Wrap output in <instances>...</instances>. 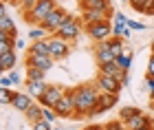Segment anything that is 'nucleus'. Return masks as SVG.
<instances>
[{"label":"nucleus","mask_w":154,"mask_h":130,"mask_svg":"<svg viewBox=\"0 0 154 130\" xmlns=\"http://www.w3.org/2000/svg\"><path fill=\"white\" fill-rule=\"evenodd\" d=\"M99 88L97 84H82V86H75L73 88V95H75V108H77V115L75 119H82V117H88L90 110L97 106L99 101Z\"/></svg>","instance_id":"1"},{"label":"nucleus","mask_w":154,"mask_h":130,"mask_svg":"<svg viewBox=\"0 0 154 130\" xmlns=\"http://www.w3.org/2000/svg\"><path fill=\"white\" fill-rule=\"evenodd\" d=\"M53 108H55V113H57L60 119H75L77 108H75V95H73V88H66L64 97H62Z\"/></svg>","instance_id":"2"},{"label":"nucleus","mask_w":154,"mask_h":130,"mask_svg":"<svg viewBox=\"0 0 154 130\" xmlns=\"http://www.w3.org/2000/svg\"><path fill=\"white\" fill-rule=\"evenodd\" d=\"M55 7H60L55 0H38V5L33 7L29 13H24V20H26V22H33V24H40Z\"/></svg>","instance_id":"3"},{"label":"nucleus","mask_w":154,"mask_h":130,"mask_svg":"<svg viewBox=\"0 0 154 130\" xmlns=\"http://www.w3.org/2000/svg\"><path fill=\"white\" fill-rule=\"evenodd\" d=\"M53 36H57V38H62V40H66V42H75V40L82 36V20H77V18H73V16H68V18H66V22L62 24L60 29L53 33Z\"/></svg>","instance_id":"4"},{"label":"nucleus","mask_w":154,"mask_h":130,"mask_svg":"<svg viewBox=\"0 0 154 130\" xmlns=\"http://www.w3.org/2000/svg\"><path fill=\"white\" fill-rule=\"evenodd\" d=\"M66 18H68V13H66L64 7H55V9H53V11H51V13H48V16L40 22V26H44V29L53 36V33L66 22Z\"/></svg>","instance_id":"5"},{"label":"nucleus","mask_w":154,"mask_h":130,"mask_svg":"<svg viewBox=\"0 0 154 130\" xmlns=\"http://www.w3.org/2000/svg\"><path fill=\"white\" fill-rule=\"evenodd\" d=\"M86 36L95 42H101V40L112 38V22L110 20H103V22H93L86 24Z\"/></svg>","instance_id":"6"},{"label":"nucleus","mask_w":154,"mask_h":130,"mask_svg":"<svg viewBox=\"0 0 154 130\" xmlns=\"http://www.w3.org/2000/svg\"><path fill=\"white\" fill-rule=\"evenodd\" d=\"M64 93H66V88L62 86V84H48V86H46V91L38 97V101H40L42 106L53 108V106L57 104V101H60L62 97H64Z\"/></svg>","instance_id":"7"},{"label":"nucleus","mask_w":154,"mask_h":130,"mask_svg":"<svg viewBox=\"0 0 154 130\" xmlns=\"http://www.w3.org/2000/svg\"><path fill=\"white\" fill-rule=\"evenodd\" d=\"M48 44H51V57L53 60H66L71 55V42L62 40L57 36H48Z\"/></svg>","instance_id":"8"},{"label":"nucleus","mask_w":154,"mask_h":130,"mask_svg":"<svg viewBox=\"0 0 154 130\" xmlns=\"http://www.w3.org/2000/svg\"><path fill=\"white\" fill-rule=\"evenodd\" d=\"M117 101H119V95H115V93H99V101H97V106L90 110L88 117H97V115H101V113H108L110 108L117 106Z\"/></svg>","instance_id":"9"},{"label":"nucleus","mask_w":154,"mask_h":130,"mask_svg":"<svg viewBox=\"0 0 154 130\" xmlns=\"http://www.w3.org/2000/svg\"><path fill=\"white\" fill-rule=\"evenodd\" d=\"M95 84L101 93H115V95H119V91H121V86H123L119 79H115L112 75H106V73H97Z\"/></svg>","instance_id":"10"},{"label":"nucleus","mask_w":154,"mask_h":130,"mask_svg":"<svg viewBox=\"0 0 154 130\" xmlns=\"http://www.w3.org/2000/svg\"><path fill=\"white\" fill-rule=\"evenodd\" d=\"M93 53H95V60H97V64L103 66V64H108V62H115V55H112V51H110V44H108V40H101V42H95L93 46Z\"/></svg>","instance_id":"11"},{"label":"nucleus","mask_w":154,"mask_h":130,"mask_svg":"<svg viewBox=\"0 0 154 130\" xmlns=\"http://www.w3.org/2000/svg\"><path fill=\"white\" fill-rule=\"evenodd\" d=\"M26 66H35V68H42V71H51L55 66V60L51 55H40V53H29L26 55Z\"/></svg>","instance_id":"12"},{"label":"nucleus","mask_w":154,"mask_h":130,"mask_svg":"<svg viewBox=\"0 0 154 130\" xmlns=\"http://www.w3.org/2000/svg\"><path fill=\"white\" fill-rule=\"evenodd\" d=\"M152 128H154V121L145 113H139L125 121V130H152Z\"/></svg>","instance_id":"13"},{"label":"nucleus","mask_w":154,"mask_h":130,"mask_svg":"<svg viewBox=\"0 0 154 130\" xmlns=\"http://www.w3.org/2000/svg\"><path fill=\"white\" fill-rule=\"evenodd\" d=\"M115 13L112 11H99V9H84L82 11V22L93 24V22H103V20H110Z\"/></svg>","instance_id":"14"},{"label":"nucleus","mask_w":154,"mask_h":130,"mask_svg":"<svg viewBox=\"0 0 154 130\" xmlns=\"http://www.w3.org/2000/svg\"><path fill=\"white\" fill-rule=\"evenodd\" d=\"M33 101H35V97H31L26 91H24V93H18V91H16V95H13V101H11L9 106L13 108V110H18V113H26Z\"/></svg>","instance_id":"15"},{"label":"nucleus","mask_w":154,"mask_h":130,"mask_svg":"<svg viewBox=\"0 0 154 130\" xmlns=\"http://www.w3.org/2000/svg\"><path fill=\"white\" fill-rule=\"evenodd\" d=\"M18 66V55H16V49L13 51H7V53H0V71L2 73H9Z\"/></svg>","instance_id":"16"},{"label":"nucleus","mask_w":154,"mask_h":130,"mask_svg":"<svg viewBox=\"0 0 154 130\" xmlns=\"http://www.w3.org/2000/svg\"><path fill=\"white\" fill-rule=\"evenodd\" d=\"M0 31H7V33H11L13 38H18V29H16V22L7 16V7L2 5L0 7Z\"/></svg>","instance_id":"17"},{"label":"nucleus","mask_w":154,"mask_h":130,"mask_svg":"<svg viewBox=\"0 0 154 130\" xmlns=\"http://www.w3.org/2000/svg\"><path fill=\"white\" fill-rule=\"evenodd\" d=\"M82 11L84 9H99V11H112V2L110 0H79Z\"/></svg>","instance_id":"18"},{"label":"nucleus","mask_w":154,"mask_h":130,"mask_svg":"<svg viewBox=\"0 0 154 130\" xmlns=\"http://www.w3.org/2000/svg\"><path fill=\"white\" fill-rule=\"evenodd\" d=\"M29 53L51 55V44H48V36H46V38H42V40H35V42H31V46H29Z\"/></svg>","instance_id":"19"},{"label":"nucleus","mask_w":154,"mask_h":130,"mask_svg":"<svg viewBox=\"0 0 154 130\" xmlns=\"http://www.w3.org/2000/svg\"><path fill=\"white\" fill-rule=\"evenodd\" d=\"M42 113H44V106H42L40 101L35 99V101H33V104L29 106V110L24 113V117L29 119L31 124H35V121H40V119H44V117H42Z\"/></svg>","instance_id":"20"},{"label":"nucleus","mask_w":154,"mask_h":130,"mask_svg":"<svg viewBox=\"0 0 154 130\" xmlns=\"http://www.w3.org/2000/svg\"><path fill=\"white\" fill-rule=\"evenodd\" d=\"M46 86H48V84H46V79H35V82H26V93H29L31 97H35V99H38L40 95H42V93L46 91Z\"/></svg>","instance_id":"21"},{"label":"nucleus","mask_w":154,"mask_h":130,"mask_svg":"<svg viewBox=\"0 0 154 130\" xmlns=\"http://www.w3.org/2000/svg\"><path fill=\"white\" fill-rule=\"evenodd\" d=\"M108 44H110V51H112V55L115 57H119V55H123L125 51V44H123V40L121 38H117V36H112V38H108Z\"/></svg>","instance_id":"22"},{"label":"nucleus","mask_w":154,"mask_h":130,"mask_svg":"<svg viewBox=\"0 0 154 130\" xmlns=\"http://www.w3.org/2000/svg\"><path fill=\"white\" fill-rule=\"evenodd\" d=\"M35 79H46V71L35 66H26V82H35Z\"/></svg>","instance_id":"23"},{"label":"nucleus","mask_w":154,"mask_h":130,"mask_svg":"<svg viewBox=\"0 0 154 130\" xmlns=\"http://www.w3.org/2000/svg\"><path fill=\"white\" fill-rule=\"evenodd\" d=\"M46 36H48V31L44 29V26H40V24H33L31 29H29V40H31V42L42 40V38H46Z\"/></svg>","instance_id":"24"},{"label":"nucleus","mask_w":154,"mask_h":130,"mask_svg":"<svg viewBox=\"0 0 154 130\" xmlns=\"http://www.w3.org/2000/svg\"><path fill=\"white\" fill-rule=\"evenodd\" d=\"M139 113H141V110H139L137 106H123L121 110H119V119L125 124L128 119H132V117H134V115H139Z\"/></svg>","instance_id":"25"},{"label":"nucleus","mask_w":154,"mask_h":130,"mask_svg":"<svg viewBox=\"0 0 154 130\" xmlns=\"http://www.w3.org/2000/svg\"><path fill=\"white\" fill-rule=\"evenodd\" d=\"M130 2V7L134 11H139V13H145V9H148V7L152 5V0H128Z\"/></svg>","instance_id":"26"},{"label":"nucleus","mask_w":154,"mask_h":130,"mask_svg":"<svg viewBox=\"0 0 154 130\" xmlns=\"http://www.w3.org/2000/svg\"><path fill=\"white\" fill-rule=\"evenodd\" d=\"M117 64L123 68V71H130V64H132V53L130 51H125L123 55H119L117 57Z\"/></svg>","instance_id":"27"},{"label":"nucleus","mask_w":154,"mask_h":130,"mask_svg":"<svg viewBox=\"0 0 154 130\" xmlns=\"http://www.w3.org/2000/svg\"><path fill=\"white\" fill-rule=\"evenodd\" d=\"M13 95H16V91H11V88H2V91H0V104H2V106L11 104Z\"/></svg>","instance_id":"28"},{"label":"nucleus","mask_w":154,"mask_h":130,"mask_svg":"<svg viewBox=\"0 0 154 130\" xmlns=\"http://www.w3.org/2000/svg\"><path fill=\"white\" fill-rule=\"evenodd\" d=\"M18 5H20V11H22V16H24V13H29L33 7L38 5V0H20Z\"/></svg>","instance_id":"29"},{"label":"nucleus","mask_w":154,"mask_h":130,"mask_svg":"<svg viewBox=\"0 0 154 130\" xmlns=\"http://www.w3.org/2000/svg\"><path fill=\"white\" fill-rule=\"evenodd\" d=\"M42 117H44L48 124H53L55 119H57V113H55V108H48V106H44V113H42Z\"/></svg>","instance_id":"30"},{"label":"nucleus","mask_w":154,"mask_h":130,"mask_svg":"<svg viewBox=\"0 0 154 130\" xmlns=\"http://www.w3.org/2000/svg\"><path fill=\"white\" fill-rule=\"evenodd\" d=\"M125 26H128L125 22H117V20H115V22H112V36L121 38V36H123V31H125Z\"/></svg>","instance_id":"31"},{"label":"nucleus","mask_w":154,"mask_h":130,"mask_svg":"<svg viewBox=\"0 0 154 130\" xmlns=\"http://www.w3.org/2000/svg\"><path fill=\"white\" fill-rule=\"evenodd\" d=\"M103 130H125V124L121 119H117V121H108L106 126H103Z\"/></svg>","instance_id":"32"},{"label":"nucleus","mask_w":154,"mask_h":130,"mask_svg":"<svg viewBox=\"0 0 154 130\" xmlns=\"http://www.w3.org/2000/svg\"><path fill=\"white\" fill-rule=\"evenodd\" d=\"M33 126V130H53V124H48L46 119H40V121H35V124H31Z\"/></svg>","instance_id":"33"},{"label":"nucleus","mask_w":154,"mask_h":130,"mask_svg":"<svg viewBox=\"0 0 154 130\" xmlns=\"http://www.w3.org/2000/svg\"><path fill=\"white\" fill-rule=\"evenodd\" d=\"M7 75H9V79H11V84H13V86H18L20 82H22V77H20V75L16 73V68H13V71H9Z\"/></svg>","instance_id":"34"},{"label":"nucleus","mask_w":154,"mask_h":130,"mask_svg":"<svg viewBox=\"0 0 154 130\" xmlns=\"http://www.w3.org/2000/svg\"><path fill=\"white\" fill-rule=\"evenodd\" d=\"M128 26H130L132 31H143L145 29V24L143 22H137V20H128Z\"/></svg>","instance_id":"35"},{"label":"nucleus","mask_w":154,"mask_h":130,"mask_svg":"<svg viewBox=\"0 0 154 130\" xmlns=\"http://www.w3.org/2000/svg\"><path fill=\"white\" fill-rule=\"evenodd\" d=\"M0 86L2 88H11L13 84H11V79H9V75L7 73H2V77H0Z\"/></svg>","instance_id":"36"},{"label":"nucleus","mask_w":154,"mask_h":130,"mask_svg":"<svg viewBox=\"0 0 154 130\" xmlns=\"http://www.w3.org/2000/svg\"><path fill=\"white\" fill-rule=\"evenodd\" d=\"M148 77H154V53H152V57L148 60Z\"/></svg>","instance_id":"37"},{"label":"nucleus","mask_w":154,"mask_h":130,"mask_svg":"<svg viewBox=\"0 0 154 130\" xmlns=\"http://www.w3.org/2000/svg\"><path fill=\"white\" fill-rule=\"evenodd\" d=\"M115 20H117V22H125V24H128V20H130V18H125L123 13H115Z\"/></svg>","instance_id":"38"},{"label":"nucleus","mask_w":154,"mask_h":130,"mask_svg":"<svg viewBox=\"0 0 154 130\" xmlns=\"http://www.w3.org/2000/svg\"><path fill=\"white\" fill-rule=\"evenodd\" d=\"M18 49H26V40H20V38L16 40V51Z\"/></svg>","instance_id":"39"},{"label":"nucleus","mask_w":154,"mask_h":130,"mask_svg":"<svg viewBox=\"0 0 154 130\" xmlns=\"http://www.w3.org/2000/svg\"><path fill=\"white\" fill-rule=\"evenodd\" d=\"M130 36H132V29H130V26H125V31H123V40H130Z\"/></svg>","instance_id":"40"},{"label":"nucleus","mask_w":154,"mask_h":130,"mask_svg":"<svg viewBox=\"0 0 154 130\" xmlns=\"http://www.w3.org/2000/svg\"><path fill=\"white\" fill-rule=\"evenodd\" d=\"M86 130H103V126H90V128H86Z\"/></svg>","instance_id":"41"},{"label":"nucleus","mask_w":154,"mask_h":130,"mask_svg":"<svg viewBox=\"0 0 154 130\" xmlns=\"http://www.w3.org/2000/svg\"><path fill=\"white\" fill-rule=\"evenodd\" d=\"M5 2H20V0H5Z\"/></svg>","instance_id":"42"},{"label":"nucleus","mask_w":154,"mask_h":130,"mask_svg":"<svg viewBox=\"0 0 154 130\" xmlns=\"http://www.w3.org/2000/svg\"><path fill=\"white\" fill-rule=\"evenodd\" d=\"M152 53H154V44H152Z\"/></svg>","instance_id":"43"},{"label":"nucleus","mask_w":154,"mask_h":130,"mask_svg":"<svg viewBox=\"0 0 154 130\" xmlns=\"http://www.w3.org/2000/svg\"><path fill=\"white\" fill-rule=\"evenodd\" d=\"M53 130H60V128H53Z\"/></svg>","instance_id":"44"}]
</instances>
